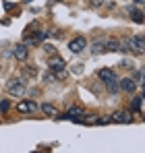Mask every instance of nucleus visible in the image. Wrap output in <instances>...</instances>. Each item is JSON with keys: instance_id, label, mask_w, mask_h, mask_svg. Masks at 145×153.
Segmentation results:
<instances>
[{"instance_id": "obj_1", "label": "nucleus", "mask_w": 145, "mask_h": 153, "mask_svg": "<svg viewBox=\"0 0 145 153\" xmlns=\"http://www.w3.org/2000/svg\"><path fill=\"white\" fill-rule=\"evenodd\" d=\"M120 50H133L135 54H143L145 52V37L143 35H135V37L122 42Z\"/></svg>"}, {"instance_id": "obj_2", "label": "nucleus", "mask_w": 145, "mask_h": 153, "mask_svg": "<svg viewBox=\"0 0 145 153\" xmlns=\"http://www.w3.org/2000/svg\"><path fill=\"white\" fill-rule=\"evenodd\" d=\"M48 68L52 71V73H60V71H64L67 68V62H64V58H60V56H50L48 60Z\"/></svg>"}, {"instance_id": "obj_3", "label": "nucleus", "mask_w": 145, "mask_h": 153, "mask_svg": "<svg viewBox=\"0 0 145 153\" xmlns=\"http://www.w3.org/2000/svg\"><path fill=\"white\" fill-rule=\"evenodd\" d=\"M17 110H19V112H23V114H35L40 108H37V103H35V102L25 100V102H19V103H17Z\"/></svg>"}, {"instance_id": "obj_4", "label": "nucleus", "mask_w": 145, "mask_h": 153, "mask_svg": "<svg viewBox=\"0 0 145 153\" xmlns=\"http://www.w3.org/2000/svg\"><path fill=\"white\" fill-rule=\"evenodd\" d=\"M8 93H10V95H15V97L23 95V93H25V87H23V83H21V79H13V81L8 83Z\"/></svg>"}, {"instance_id": "obj_5", "label": "nucleus", "mask_w": 145, "mask_h": 153, "mask_svg": "<svg viewBox=\"0 0 145 153\" xmlns=\"http://www.w3.org/2000/svg\"><path fill=\"white\" fill-rule=\"evenodd\" d=\"M85 46H87L85 37H83V35H79V37L71 39V44H69V50H71L72 54H79V52H83V50H85Z\"/></svg>"}, {"instance_id": "obj_6", "label": "nucleus", "mask_w": 145, "mask_h": 153, "mask_svg": "<svg viewBox=\"0 0 145 153\" xmlns=\"http://www.w3.org/2000/svg\"><path fill=\"white\" fill-rule=\"evenodd\" d=\"M120 89L122 91H126V93H133L135 89H137V81L133 79V76H124V79H120Z\"/></svg>"}, {"instance_id": "obj_7", "label": "nucleus", "mask_w": 145, "mask_h": 153, "mask_svg": "<svg viewBox=\"0 0 145 153\" xmlns=\"http://www.w3.org/2000/svg\"><path fill=\"white\" fill-rule=\"evenodd\" d=\"M85 116V110L83 108H79V105H71L69 108V112L64 114V118H71V120H81Z\"/></svg>"}, {"instance_id": "obj_8", "label": "nucleus", "mask_w": 145, "mask_h": 153, "mask_svg": "<svg viewBox=\"0 0 145 153\" xmlns=\"http://www.w3.org/2000/svg\"><path fill=\"white\" fill-rule=\"evenodd\" d=\"M112 122H118V124H124V122H131V114L124 112V110H116L112 116H110Z\"/></svg>"}, {"instance_id": "obj_9", "label": "nucleus", "mask_w": 145, "mask_h": 153, "mask_svg": "<svg viewBox=\"0 0 145 153\" xmlns=\"http://www.w3.org/2000/svg\"><path fill=\"white\" fill-rule=\"evenodd\" d=\"M15 58L19 60V62H25L27 60V54H29V50H27V44H19L17 48H15Z\"/></svg>"}, {"instance_id": "obj_10", "label": "nucleus", "mask_w": 145, "mask_h": 153, "mask_svg": "<svg viewBox=\"0 0 145 153\" xmlns=\"http://www.w3.org/2000/svg\"><path fill=\"white\" fill-rule=\"evenodd\" d=\"M97 76H99L104 83H110V81L116 79V73H114L112 68H99V71H97Z\"/></svg>"}, {"instance_id": "obj_11", "label": "nucleus", "mask_w": 145, "mask_h": 153, "mask_svg": "<svg viewBox=\"0 0 145 153\" xmlns=\"http://www.w3.org/2000/svg\"><path fill=\"white\" fill-rule=\"evenodd\" d=\"M131 19H133L135 23H145V13H141V10L135 8V10L131 13Z\"/></svg>"}, {"instance_id": "obj_12", "label": "nucleus", "mask_w": 145, "mask_h": 153, "mask_svg": "<svg viewBox=\"0 0 145 153\" xmlns=\"http://www.w3.org/2000/svg\"><path fill=\"white\" fill-rule=\"evenodd\" d=\"M120 50V44L116 39H108L106 42V52H118Z\"/></svg>"}, {"instance_id": "obj_13", "label": "nucleus", "mask_w": 145, "mask_h": 153, "mask_svg": "<svg viewBox=\"0 0 145 153\" xmlns=\"http://www.w3.org/2000/svg\"><path fill=\"white\" fill-rule=\"evenodd\" d=\"M91 52H93V54H104V52H106V44H104V42H96V44L91 46Z\"/></svg>"}, {"instance_id": "obj_14", "label": "nucleus", "mask_w": 145, "mask_h": 153, "mask_svg": "<svg viewBox=\"0 0 145 153\" xmlns=\"http://www.w3.org/2000/svg\"><path fill=\"white\" fill-rule=\"evenodd\" d=\"M42 112L48 114V116H56V108H54L52 103H44V105H42Z\"/></svg>"}, {"instance_id": "obj_15", "label": "nucleus", "mask_w": 145, "mask_h": 153, "mask_svg": "<svg viewBox=\"0 0 145 153\" xmlns=\"http://www.w3.org/2000/svg\"><path fill=\"white\" fill-rule=\"evenodd\" d=\"M108 91H110V93H118V91H120L118 79H114V81H110V83H108Z\"/></svg>"}, {"instance_id": "obj_16", "label": "nucleus", "mask_w": 145, "mask_h": 153, "mask_svg": "<svg viewBox=\"0 0 145 153\" xmlns=\"http://www.w3.org/2000/svg\"><path fill=\"white\" fill-rule=\"evenodd\" d=\"M141 102H143V97H135L133 103H131V110L133 112H141Z\"/></svg>"}, {"instance_id": "obj_17", "label": "nucleus", "mask_w": 145, "mask_h": 153, "mask_svg": "<svg viewBox=\"0 0 145 153\" xmlns=\"http://www.w3.org/2000/svg\"><path fill=\"white\" fill-rule=\"evenodd\" d=\"M137 81H139V83H145V68H141V71L137 73Z\"/></svg>"}, {"instance_id": "obj_18", "label": "nucleus", "mask_w": 145, "mask_h": 153, "mask_svg": "<svg viewBox=\"0 0 145 153\" xmlns=\"http://www.w3.org/2000/svg\"><path fill=\"white\" fill-rule=\"evenodd\" d=\"M44 50H46V54H50V56L56 54V48H54V46H44Z\"/></svg>"}, {"instance_id": "obj_19", "label": "nucleus", "mask_w": 145, "mask_h": 153, "mask_svg": "<svg viewBox=\"0 0 145 153\" xmlns=\"http://www.w3.org/2000/svg\"><path fill=\"white\" fill-rule=\"evenodd\" d=\"M8 108H10V103H8V100H4V102L0 103V110H2V112H6Z\"/></svg>"}, {"instance_id": "obj_20", "label": "nucleus", "mask_w": 145, "mask_h": 153, "mask_svg": "<svg viewBox=\"0 0 145 153\" xmlns=\"http://www.w3.org/2000/svg\"><path fill=\"white\" fill-rule=\"evenodd\" d=\"M44 81H46V83H52V81H54V75H52V73H46V75H44Z\"/></svg>"}, {"instance_id": "obj_21", "label": "nucleus", "mask_w": 145, "mask_h": 153, "mask_svg": "<svg viewBox=\"0 0 145 153\" xmlns=\"http://www.w3.org/2000/svg\"><path fill=\"white\" fill-rule=\"evenodd\" d=\"M104 2H106V0H89V4H91V6H102Z\"/></svg>"}, {"instance_id": "obj_22", "label": "nucleus", "mask_w": 145, "mask_h": 153, "mask_svg": "<svg viewBox=\"0 0 145 153\" xmlns=\"http://www.w3.org/2000/svg\"><path fill=\"white\" fill-rule=\"evenodd\" d=\"M141 97H145V91H143V95H141Z\"/></svg>"}, {"instance_id": "obj_23", "label": "nucleus", "mask_w": 145, "mask_h": 153, "mask_svg": "<svg viewBox=\"0 0 145 153\" xmlns=\"http://www.w3.org/2000/svg\"><path fill=\"white\" fill-rule=\"evenodd\" d=\"M143 118H145V116H143Z\"/></svg>"}]
</instances>
